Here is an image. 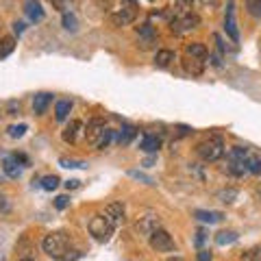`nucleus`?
<instances>
[{
  "label": "nucleus",
  "mask_w": 261,
  "mask_h": 261,
  "mask_svg": "<svg viewBox=\"0 0 261 261\" xmlns=\"http://www.w3.org/2000/svg\"><path fill=\"white\" fill-rule=\"evenodd\" d=\"M65 187H68V190H78V187H81V181H78V179H70L68 183H65Z\"/></svg>",
  "instance_id": "nucleus-41"
},
{
  "label": "nucleus",
  "mask_w": 261,
  "mask_h": 261,
  "mask_svg": "<svg viewBox=\"0 0 261 261\" xmlns=\"http://www.w3.org/2000/svg\"><path fill=\"white\" fill-rule=\"evenodd\" d=\"M177 128H179V135H181V137H185V135L192 133V128H190V126H183V124H179Z\"/></svg>",
  "instance_id": "nucleus-42"
},
{
  "label": "nucleus",
  "mask_w": 261,
  "mask_h": 261,
  "mask_svg": "<svg viewBox=\"0 0 261 261\" xmlns=\"http://www.w3.org/2000/svg\"><path fill=\"white\" fill-rule=\"evenodd\" d=\"M165 261H185L183 257H170V259H165Z\"/></svg>",
  "instance_id": "nucleus-46"
},
{
  "label": "nucleus",
  "mask_w": 261,
  "mask_h": 261,
  "mask_svg": "<svg viewBox=\"0 0 261 261\" xmlns=\"http://www.w3.org/2000/svg\"><path fill=\"white\" fill-rule=\"evenodd\" d=\"M26 124H13V126H9V137H13V140H20L22 135L26 133Z\"/></svg>",
  "instance_id": "nucleus-33"
},
{
  "label": "nucleus",
  "mask_w": 261,
  "mask_h": 261,
  "mask_svg": "<svg viewBox=\"0 0 261 261\" xmlns=\"http://www.w3.org/2000/svg\"><path fill=\"white\" fill-rule=\"evenodd\" d=\"M246 170L252 174H261V157L259 155H248L246 157Z\"/></svg>",
  "instance_id": "nucleus-24"
},
{
  "label": "nucleus",
  "mask_w": 261,
  "mask_h": 261,
  "mask_svg": "<svg viewBox=\"0 0 261 261\" xmlns=\"http://www.w3.org/2000/svg\"><path fill=\"white\" fill-rule=\"evenodd\" d=\"M70 109H72L70 100H59V103H57V107H55V118L59 120V122H63V120L70 115Z\"/></svg>",
  "instance_id": "nucleus-21"
},
{
  "label": "nucleus",
  "mask_w": 261,
  "mask_h": 261,
  "mask_svg": "<svg viewBox=\"0 0 261 261\" xmlns=\"http://www.w3.org/2000/svg\"><path fill=\"white\" fill-rule=\"evenodd\" d=\"M157 229H161V220H159V215H155V213H146V215L137 218V222H135V231L144 237H150Z\"/></svg>",
  "instance_id": "nucleus-5"
},
{
  "label": "nucleus",
  "mask_w": 261,
  "mask_h": 261,
  "mask_svg": "<svg viewBox=\"0 0 261 261\" xmlns=\"http://www.w3.org/2000/svg\"><path fill=\"white\" fill-rule=\"evenodd\" d=\"M20 261H35V259H20Z\"/></svg>",
  "instance_id": "nucleus-47"
},
{
  "label": "nucleus",
  "mask_w": 261,
  "mask_h": 261,
  "mask_svg": "<svg viewBox=\"0 0 261 261\" xmlns=\"http://www.w3.org/2000/svg\"><path fill=\"white\" fill-rule=\"evenodd\" d=\"M135 135H137V130H135L133 126H122L115 140H118V144H120V146H126V144H128L130 140H133Z\"/></svg>",
  "instance_id": "nucleus-22"
},
{
  "label": "nucleus",
  "mask_w": 261,
  "mask_h": 261,
  "mask_svg": "<svg viewBox=\"0 0 261 261\" xmlns=\"http://www.w3.org/2000/svg\"><path fill=\"white\" fill-rule=\"evenodd\" d=\"M128 177H130V179L142 181V183H146V185H155L152 177H148V174H144V172H140V170H130V172H128Z\"/></svg>",
  "instance_id": "nucleus-32"
},
{
  "label": "nucleus",
  "mask_w": 261,
  "mask_h": 261,
  "mask_svg": "<svg viewBox=\"0 0 261 261\" xmlns=\"http://www.w3.org/2000/svg\"><path fill=\"white\" fill-rule=\"evenodd\" d=\"M237 242V233L235 231H220V233H215V244L218 246H229Z\"/></svg>",
  "instance_id": "nucleus-20"
},
{
  "label": "nucleus",
  "mask_w": 261,
  "mask_h": 261,
  "mask_svg": "<svg viewBox=\"0 0 261 261\" xmlns=\"http://www.w3.org/2000/svg\"><path fill=\"white\" fill-rule=\"evenodd\" d=\"M59 165H61V168H68V170H72V168H87V163L78 161V159H59Z\"/></svg>",
  "instance_id": "nucleus-30"
},
{
  "label": "nucleus",
  "mask_w": 261,
  "mask_h": 261,
  "mask_svg": "<svg viewBox=\"0 0 261 261\" xmlns=\"http://www.w3.org/2000/svg\"><path fill=\"white\" fill-rule=\"evenodd\" d=\"M140 148L144 152H159L161 148V140L157 135H144V140L140 142Z\"/></svg>",
  "instance_id": "nucleus-16"
},
{
  "label": "nucleus",
  "mask_w": 261,
  "mask_h": 261,
  "mask_svg": "<svg viewBox=\"0 0 261 261\" xmlns=\"http://www.w3.org/2000/svg\"><path fill=\"white\" fill-rule=\"evenodd\" d=\"M113 140V130H109V128H105V133L98 137V142L94 144V148H98V150H105L107 146H109V142Z\"/></svg>",
  "instance_id": "nucleus-25"
},
{
  "label": "nucleus",
  "mask_w": 261,
  "mask_h": 261,
  "mask_svg": "<svg viewBox=\"0 0 261 261\" xmlns=\"http://www.w3.org/2000/svg\"><path fill=\"white\" fill-rule=\"evenodd\" d=\"M81 128H83L81 122H78V120H72L70 124L63 128V133H61L63 142H65V144H76V140H78V133H81Z\"/></svg>",
  "instance_id": "nucleus-12"
},
{
  "label": "nucleus",
  "mask_w": 261,
  "mask_h": 261,
  "mask_svg": "<svg viewBox=\"0 0 261 261\" xmlns=\"http://www.w3.org/2000/svg\"><path fill=\"white\" fill-rule=\"evenodd\" d=\"M13 31H16L18 35L24 33V22H16V24H13Z\"/></svg>",
  "instance_id": "nucleus-43"
},
{
  "label": "nucleus",
  "mask_w": 261,
  "mask_h": 261,
  "mask_svg": "<svg viewBox=\"0 0 261 261\" xmlns=\"http://www.w3.org/2000/svg\"><path fill=\"white\" fill-rule=\"evenodd\" d=\"M229 172L233 174V177H242L246 170V161H229Z\"/></svg>",
  "instance_id": "nucleus-27"
},
{
  "label": "nucleus",
  "mask_w": 261,
  "mask_h": 261,
  "mask_svg": "<svg viewBox=\"0 0 261 261\" xmlns=\"http://www.w3.org/2000/svg\"><path fill=\"white\" fill-rule=\"evenodd\" d=\"M196 235H198V237H196V244L200 246L202 242H205V235H207V233H205V231H198V233H196Z\"/></svg>",
  "instance_id": "nucleus-44"
},
{
  "label": "nucleus",
  "mask_w": 261,
  "mask_h": 261,
  "mask_svg": "<svg viewBox=\"0 0 261 261\" xmlns=\"http://www.w3.org/2000/svg\"><path fill=\"white\" fill-rule=\"evenodd\" d=\"M5 174L7 177H11V179H18L20 174H22V165L18 163V159L16 157H5Z\"/></svg>",
  "instance_id": "nucleus-17"
},
{
  "label": "nucleus",
  "mask_w": 261,
  "mask_h": 261,
  "mask_svg": "<svg viewBox=\"0 0 261 261\" xmlns=\"http://www.w3.org/2000/svg\"><path fill=\"white\" fill-rule=\"evenodd\" d=\"M13 48H16V39L13 37H3L0 39V59L9 57L13 53Z\"/></svg>",
  "instance_id": "nucleus-23"
},
{
  "label": "nucleus",
  "mask_w": 261,
  "mask_h": 261,
  "mask_svg": "<svg viewBox=\"0 0 261 261\" xmlns=\"http://www.w3.org/2000/svg\"><path fill=\"white\" fill-rule=\"evenodd\" d=\"M78 259H81V252H78V250H72V255H70V252H65V255L59 257L57 261H78Z\"/></svg>",
  "instance_id": "nucleus-39"
},
{
  "label": "nucleus",
  "mask_w": 261,
  "mask_h": 261,
  "mask_svg": "<svg viewBox=\"0 0 261 261\" xmlns=\"http://www.w3.org/2000/svg\"><path fill=\"white\" fill-rule=\"evenodd\" d=\"M0 200H3V196H0Z\"/></svg>",
  "instance_id": "nucleus-49"
},
{
  "label": "nucleus",
  "mask_w": 261,
  "mask_h": 261,
  "mask_svg": "<svg viewBox=\"0 0 261 261\" xmlns=\"http://www.w3.org/2000/svg\"><path fill=\"white\" fill-rule=\"evenodd\" d=\"M68 235L61 233V231H57V233H48L46 237L41 239V248L44 252H46L48 257H53V259H59L63 257L65 252H68Z\"/></svg>",
  "instance_id": "nucleus-1"
},
{
  "label": "nucleus",
  "mask_w": 261,
  "mask_h": 261,
  "mask_svg": "<svg viewBox=\"0 0 261 261\" xmlns=\"http://www.w3.org/2000/svg\"><path fill=\"white\" fill-rule=\"evenodd\" d=\"M137 33H140V37H157L155 28H152L148 22H146V24H142V26H137Z\"/></svg>",
  "instance_id": "nucleus-34"
},
{
  "label": "nucleus",
  "mask_w": 261,
  "mask_h": 261,
  "mask_svg": "<svg viewBox=\"0 0 261 261\" xmlns=\"http://www.w3.org/2000/svg\"><path fill=\"white\" fill-rule=\"evenodd\" d=\"M148 3H155V0H148Z\"/></svg>",
  "instance_id": "nucleus-48"
},
{
  "label": "nucleus",
  "mask_w": 261,
  "mask_h": 261,
  "mask_svg": "<svg viewBox=\"0 0 261 261\" xmlns=\"http://www.w3.org/2000/svg\"><path fill=\"white\" fill-rule=\"evenodd\" d=\"M55 207L57 209H59V211H63V209H68L70 207V196H57V198H55Z\"/></svg>",
  "instance_id": "nucleus-36"
},
{
  "label": "nucleus",
  "mask_w": 261,
  "mask_h": 261,
  "mask_svg": "<svg viewBox=\"0 0 261 261\" xmlns=\"http://www.w3.org/2000/svg\"><path fill=\"white\" fill-rule=\"evenodd\" d=\"M76 26H78V20H76L74 13H72V11L63 13V28H65V31H76Z\"/></svg>",
  "instance_id": "nucleus-26"
},
{
  "label": "nucleus",
  "mask_w": 261,
  "mask_h": 261,
  "mask_svg": "<svg viewBox=\"0 0 261 261\" xmlns=\"http://www.w3.org/2000/svg\"><path fill=\"white\" fill-rule=\"evenodd\" d=\"M105 220L111 224V227H120V224H124L126 220V211H124V205L122 202H111V205H107L105 209Z\"/></svg>",
  "instance_id": "nucleus-6"
},
{
  "label": "nucleus",
  "mask_w": 261,
  "mask_h": 261,
  "mask_svg": "<svg viewBox=\"0 0 261 261\" xmlns=\"http://www.w3.org/2000/svg\"><path fill=\"white\" fill-rule=\"evenodd\" d=\"M246 9L252 18H261V0H248L246 3Z\"/></svg>",
  "instance_id": "nucleus-31"
},
{
  "label": "nucleus",
  "mask_w": 261,
  "mask_h": 261,
  "mask_svg": "<svg viewBox=\"0 0 261 261\" xmlns=\"http://www.w3.org/2000/svg\"><path fill=\"white\" fill-rule=\"evenodd\" d=\"M41 187H44L46 192L57 190V187H59V177H55V174H53V177H44V179H41Z\"/></svg>",
  "instance_id": "nucleus-28"
},
{
  "label": "nucleus",
  "mask_w": 261,
  "mask_h": 261,
  "mask_svg": "<svg viewBox=\"0 0 261 261\" xmlns=\"http://www.w3.org/2000/svg\"><path fill=\"white\" fill-rule=\"evenodd\" d=\"M135 18H137V9L133 5H126V7H122L118 13H113V16H111V24L113 26H126Z\"/></svg>",
  "instance_id": "nucleus-9"
},
{
  "label": "nucleus",
  "mask_w": 261,
  "mask_h": 261,
  "mask_svg": "<svg viewBox=\"0 0 261 261\" xmlns=\"http://www.w3.org/2000/svg\"><path fill=\"white\" fill-rule=\"evenodd\" d=\"M196 152H198V157L207 163L218 161V159L224 155V142L220 137H209V140L200 142L198 146H196Z\"/></svg>",
  "instance_id": "nucleus-2"
},
{
  "label": "nucleus",
  "mask_w": 261,
  "mask_h": 261,
  "mask_svg": "<svg viewBox=\"0 0 261 261\" xmlns=\"http://www.w3.org/2000/svg\"><path fill=\"white\" fill-rule=\"evenodd\" d=\"M242 261H261V250H259V248L246 250L244 255H242Z\"/></svg>",
  "instance_id": "nucleus-35"
},
{
  "label": "nucleus",
  "mask_w": 261,
  "mask_h": 261,
  "mask_svg": "<svg viewBox=\"0 0 261 261\" xmlns=\"http://www.w3.org/2000/svg\"><path fill=\"white\" fill-rule=\"evenodd\" d=\"M192 5H194V0H177V3H174V9L185 13L187 9H192Z\"/></svg>",
  "instance_id": "nucleus-38"
},
{
  "label": "nucleus",
  "mask_w": 261,
  "mask_h": 261,
  "mask_svg": "<svg viewBox=\"0 0 261 261\" xmlns=\"http://www.w3.org/2000/svg\"><path fill=\"white\" fill-rule=\"evenodd\" d=\"M185 55L192 57V59H207V46L200 41H194V44H187L185 46Z\"/></svg>",
  "instance_id": "nucleus-14"
},
{
  "label": "nucleus",
  "mask_w": 261,
  "mask_h": 261,
  "mask_svg": "<svg viewBox=\"0 0 261 261\" xmlns=\"http://www.w3.org/2000/svg\"><path fill=\"white\" fill-rule=\"evenodd\" d=\"M50 5H53V9L61 11V13H68L72 9V0H48Z\"/></svg>",
  "instance_id": "nucleus-29"
},
{
  "label": "nucleus",
  "mask_w": 261,
  "mask_h": 261,
  "mask_svg": "<svg viewBox=\"0 0 261 261\" xmlns=\"http://www.w3.org/2000/svg\"><path fill=\"white\" fill-rule=\"evenodd\" d=\"M103 133H105V122L100 120V118H94L90 124H87V133H85V137H87V142H90L92 146H94V144L98 142V137L103 135Z\"/></svg>",
  "instance_id": "nucleus-10"
},
{
  "label": "nucleus",
  "mask_w": 261,
  "mask_h": 261,
  "mask_svg": "<svg viewBox=\"0 0 261 261\" xmlns=\"http://www.w3.org/2000/svg\"><path fill=\"white\" fill-rule=\"evenodd\" d=\"M224 31H227V35L231 39H233L235 44L239 41V31H237V22H235V3L231 0V3L227 5V16H224Z\"/></svg>",
  "instance_id": "nucleus-8"
},
{
  "label": "nucleus",
  "mask_w": 261,
  "mask_h": 261,
  "mask_svg": "<svg viewBox=\"0 0 261 261\" xmlns=\"http://www.w3.org/2000/svg\"><path fill=\"white\" fill-rule=\"evenodd\" d=\"M194 218H198L200 222H207V224H218V222H222L224 213L222 211H202V209H198V211H194Z\"/></svg>",
  "instance_id": "nucleus-15"
},
{
  "label": "nucleus",
  "mask_w": 261,
  "mask_h": 261,
  "mask_svg": "<svg viewBox=\"0 0 261 261\" xmlns=\"http://www.w3.org/2000/svg\"><path fill=\"white\" fill-rule=\"evenodd\" d=\"M148 244H150V248L155 252H172L174 248H177V246H174L172 235L165 229H157L155 233L148 237Z\"/></svg>",
  "instance_id": "nucleus-3"
},
{
  "label": "nucleus",
  "mask_w": 261,
  "mask_h": 261,
  "mask_svg": "<svg viewBox=\"0 0 261 261\" xmlns=\"http://www.w3.org/2000/svg\"><path fill=\"white\" fill-rule=\"evenodd\" d=\"M24 11L31 22H41L44 20V9L39 5V0H24Z\"/></svg>",
  "instance_id": "nucleus-11"
},
{
  "label": "nucleus",
  "mask_w": 261,
  "mask_h": 261,
  "mask_svg": "<svg viewBox=\"0 0 261 261\" xmlns=\"http://www.w3.org/2000/svg\"><path fill=\"white\" fill-rule=\"evenodd\" d=\"M174 61V53L172 50H159L155 55V65L157 68H168V65Z\"/></svg>",
  "instance_id": "nucleus-19"
},
{
  "label": "nucleus",
  "mask_w": 261,
  "mask_h": 261,
  "mask_svg": "<svg viewBox=\"0 0 261 261\" xmlns=\"http://www.w3.org/2000/svg\"><path fill=\"white\" fill-rule=\"evenodd\" d=\"M235 196H237V190H227V192H220V194H218V198L229 205V202H233Z\"/></svg>",
  "instance_id": "nucleus-37"
},
{
  "label": "nucleus",
  "mask_w": 261,
  "mask_h": 261,
  "mask_svg": "<svg viewBox=\"0 0 261 261\" xmlns=\"http://www.w3.org/2000/svg\"><path fill=\"white\" fill-rule=\"evenodd\" d=\"M50 103H53V94H46V92L37 94V96L33 98V111H35V115L46 113V109H48Z\"/></svg>",
  "instance_id": "nucleus-13"
},
{
  "label": "nucleus",
  "mask_w": 261,
  "mask_h": 261,
  "mask_svg": "<svg viewBox=\"0 0 261 261\" xmlns=\"http://www.w3.org/2000/svg\"><path fill=\"white\" fill-rule=\"evenodd\" d=\"M90 233L96 242H107L113 235V227L105 220V215H94L90 220Z\"/></svg>",
  "instance_id": "nucleus-4"
},
{
  "label": "nucleus",
  "mask_w": 261,
  "mask_h": 261,
  "mask_svg": "<svg viewBox=\"0 0 261 261\" xmlns=\"http://www.w3.org/2000/svg\"><path fill=\"white\" fill-rule=\"evenodd\" d=\"M183 65H185V70L190 72V74H194V76H200L202 70H205V63H202V59H192V57H187V59L183 61Z\"/></svg>",
  "instance_id": "nucleus-18"
},
{
  "label": "nucleus",
  "mask_w": 261,
  "mask_h": 261,
  "mask_svg": "<svg viewBox=\"0 0 261 261\" xmlns=\"http://www.w3.org/2000/svg\"><path fill=\"white\" fill-rule=\"evenodd\" d=\"M172 31L174 33H185V31H194V28L200 26V18L196 13H185L179 20H172Z\"/></svg>",
  "instance_id": "nucleus-7"
},
{
  "label": "nucleus",
  "mask_w": 261,
  "mask_h": 261,
  "mask_svg": "<svg viewBox=\"0 0 261 261\" xmlns=\"http://www.w3.org/2000/svg\"><path fill=\"white\" fill-rule=\"evenodd\" d=\"M152 163H155V159H152V157H150V159H146V161H144V165H146V168H150Z\"/></svg>",
  "instance_id": "nucleus-45"
},
{
  "label": "nucleus",
  "mask_w": 261,
  "mask_h": 261,
  "mask_svg": "<svg viewBox=\"0 0 261 261\" xmlns=\"http://www.w3.org/2000/svg\"><path fill=\"white\" fill-rule=\"evenodd\" d=\"M211 250H200L198 252V257H196V261H211Z\"/></svg>",
  "instance_id": "nucleus-40"
}]
</instances>
